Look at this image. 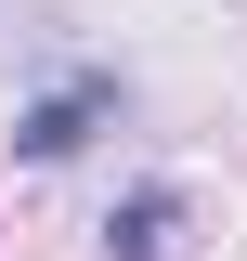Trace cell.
<instances>
[{
    "mask_svg": "<svg viewBox=\"0 0 247 261\" xmlns=\"http://www.w3.org/2000/svg\"><path fill=\"white\" fill-rule=\"evenodd\" d=\"M91 118H117V79H65L52 105H26V118H13V144H26V157H78V144H91Z\"/></svg>",
    "mask_w": 247,
    "mask_h": 261,
    "instance_id": "1",
    "label": "cell"
},
{
    "mask_svg": "<svg viewBox=\"0 0 247 261\" xmlns=\"http://www.w3.org/2000/svg\"><path fill=\"white\" fill-rule=\"evenodd\" d=\"M169 209H182V196H169V183H143V196L117 209V235H104V248H117V261H156V248H169Z\"/></svg>",
    "mask_w": 247,
    "mask_h": 261,
    "instance_id": "2",
    "label": "cell"
}]
</instances>
